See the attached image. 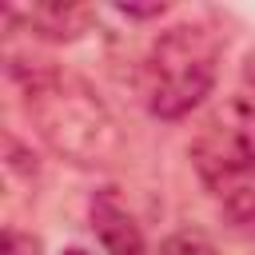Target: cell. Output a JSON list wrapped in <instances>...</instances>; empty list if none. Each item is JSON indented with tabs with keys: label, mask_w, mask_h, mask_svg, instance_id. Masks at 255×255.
Segmentation results:
<instances>
[{
	"label": "cell",
	"mask_w": 255,
	"mask_h": 255,
	"mask_svg": "<svg viewBox=\"0 0 255 255\" xmlns=\"http://www.w3.org/2000/svg\"><path fill=\"white\" fill-rule=\"evenodd\" d=\"M12 80L20 84V104L32 131L68 163L76 167H112L124 151L120 124L112 108L72 72L60 68H16Z\"/></svg>",
	"instance_id": "1"
},
{
	"label": "cell",
	"mask_w": 255,
	"mask_h": 255,
	"mask_svg": "<svg viewBox=\"0 0 255 255\" xmlns=\"http://www.w3.org/2000/svg\"><path fill=\"white\" fill-rule=\"evenodd\" d=\"M223 40L207 24H175L159 32L143 60V104L159 120H179L215 88Z\"/></svg>",
	"instance_id": "2"
},
{
	"label": "cell",
	"mask_w": 255,
	"mask_h": 255,
	"mask_svg": "<svg viewBox=\"0 0 255 255\" xmlns=\"http://www.w3.org/2000/svg\"><path fill=\"white\" fill-rule=\"evenodd\" d=\"M191 163L199 179L219 195L255 175V104L223 100L203 116L191 135Z\"/></svg>",
	"instance_id": "3"
},
{
	"label": "cell",
	"mask_w": 255,
	"mask_h": 255,
	"mask_svg": "<svg viewBox=\"0 0 255 255\" xmlns=\"http://www.w3.org/2000/svg\"><path fill=\"white\" fill-rule=\"evenodd\" d=\"M88 219L108 255H147L143 231H139L135 215L128 211V203L116 195V187H100L88 199Z\"/></svg>",
	"instance_id": "4"
},
{
	"label": "cell",
	"mask_w": 255,
	"mask_h": 255,
	"mask_svg": "<svg viewBox=\"0 0 255 255\" xmlns=\"http://www.w3.org/2000/svg\"><path fill=\"white\" fill-rule=\"evenodd\" d=\"M8 16H24L28 28L44 40H76L92 24V8L80 4H32V8H8Z\"/></svg>",
	"instance_id": "5"
},
{
	"label": "cell",
	"mask_w": 255,
	"mask_h": 255,
	"mask_svg": "<svg viewBox=\"0 0 255 255\" xmlns=\"http://www.w3.org/2000/svg\"><path fill=\"white\" fill-rule=\"evenodd\" d=\"M219 199H223L227 223H231L243 239L255 243V175L243 179V183H235V187H227V191H219Z\"/></svg>",
	"instance_id": "6"
},
{
	"label": "cell",
	"mask_w": 255,
	"mask_h": 255,
	"mask_svg": "<svg viewBox=\"0 0 255 255\" xmlns=\"http://www.w3.org/2000/svg\"><path fill=\"white\" fill-rule=\"evenodd\" d=\"M159 255H219V247H215L203 231L183 227V231H175V235H167V239H163Z\"/></svg>",
	"instance_id": "7"
},
{
	"label": "cell",
	"mask_w": 255,
	"mask_h": 255,
	"mask_svg": "<svg viewBox=\"0 0 255 255\" xmlns=\"http://www.w3.org/2000/svg\"><path fill=\"white\" fill-rule=\"evenodd\" d=\"M163 12V4H147V8H120V16H131V20H147V16H159Z\"/></svg>",
	"instance_id": "8"
},
{
	"label": "cell",
	"mask_w": 255,
	"mask_h": 255,
	"mask_svg": "<svg viewBox=\"0 0 255 255\" xmlns=\"http://www.w3.org/2000/svg\"><path fill=\"white\" fill-rule=\"evenodd\" d=\"M243 80H247V88L255 92V48L247 52V64H243Z\"/></svg>",
	"instance_id": "9"
},
{
	"label": "cell",
	"mask_w": 255,
	"mask_h": 255,
	"mask_svg": "<svg viewBox=\"0 0 255 255\" xmlns=\"http://www.w3.org/2000/svg\"><path fill=\"white\" fill-rule=\"evenodd\" d=\"M64 255H88V251H80V247H68V251H64Z\"/></svg>",
	"instance_id": "10"
}]
</instances>
